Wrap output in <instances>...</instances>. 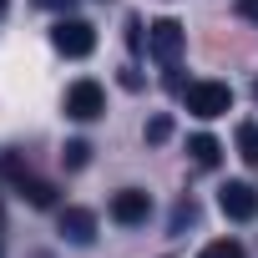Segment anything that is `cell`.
<instances>
[{
    "label": "cell",
    "instance_id": "cell-12",
    "mask_svg": "<svg viewBox=\"0 0 258 258\" xmlns=\"http://www.w3.org/2000/svg\"><path fill=\"white\" fill-rule=\"evenodd\" d=\"M198 223V203L192 198H182L177 208H172V223H167V233H182V228H192Z\"/></svg>",
    "mask_w": 258,
    "mask_h": 258
},
{
    "label": "cell",
    "instance_id": "cell-21",
    "mask_svg": "<svg viewBox=\"0 0 258 258\" xmlns=\"http://www.w3.org/2000/svg\"><path fill=\"white\" fill-rule=\"evenodd\" d=\"M253 96H258V81H253Z\"/></svg>",
    "mask_w": 258,
    "mask_h": 258
},
{
    "label": "cell",
    "instance_id": "cell-14",
    "mask_svg": "<svg viewBox=\"0 0 258 258\" xmlns=\"http://www.w3.org/2000/svg\"><path fill=\"white\" fill-rule=\"evenodd\" d=\"M167 137H172V116H152V121H147V142L157 147V142H167Z\"/></svg>",
    "mask_w": 258,
    "mask_h": 258
},
{
    "label": "cell",
    "instance_id": "cell-18",
    "mask_svg": "<svg viewBox=\"0 0 258 258\" xmlns=\"http://www.w3.org/2000/svg\"><path fill=\"white\" fill-rule=\"evenodd\" d=\"M238 16H243V21H253V26H258V0H238Z\"/></svg>",
    "mask_w": 258,
    "mask_h": 258
},
{
    "label": "cell",
    "instance_id": "cell-19",
    "mask_svg": "<svg viewBox=\"0 0 258 258\" xmlns=\"http://www.w3.org/2000/svg\"><path fill=\"white\" fill-rule=\"evenodd\" d=\"M0 248H6V218H0Z\"/></svg>",
    "mask_w": 258,
    "mask_h": 258
},
{
    "label": "cell",
    "instance_id": "cell-11",
    "mask_svg": "<svg viewBox=\"0 0 258 258\" xmlns=\"http://www.w3.org/2000/svg\"><path fill=\"white\" fill-rule=\"evenodd\" d=\"M86 162H91V142H81V137H76V142H66V147H61V167H66V172H81Z\"/></svg>",
    "mask_w": 258,
    "mask_h": 258
},
{
    "label": "cell",
    "instance_id": "cell-7",
    "mask_svg": "<svg viewBox=\"0 0 258 258\" xmlns=\"http://www.w3.org/2000/svg\"><path fill=\"white\" fill-rule=\"evenodd\" d=\"M61 238L66 243H76V248H86V243H96V213L91 208H61Z\"/></svg>",
    "mask_w": 258,
    "mask_h": 258
},
{
    "label": "cell",
    "instance_id": "cell-20",
    "mask_svg": "<svg viewBox=\"0 0 258 258\" xmlns=\"http://www.w3.org/2000/svg\"><path fill=\"white\" fill-rule=\"evenodd\" d=\"M0 21H6V0H0Z\"/></svg>",
    "mask_w": 258,
    "mask_h": 258
},
{
    "label": "cell",
    "instance_id": "cell-15",
    "mask_svg": "<svg viewBox=\"0 0 258 258\" xmlns=\"http://www.w3.org/2000/svg\"><path fill=\"white\" fill-rule=\"evenodd\" d=\"M142 41H147V36H142V21H126V46L142 51Z\"/></svg>",
    "mask_w": 258,
    "mask_h": 258
},
{
    "label": "cell",
    "instance_id": "cell-4",
    "mask_svg": "<svg viewBox=\"0 0 258 258\" xmlns=\"http://www.w3.org/2000/svg\"><path fill=\"white\" fill-rule=\"evenodd\" d=\"M101 111H106V91H101L91 76H81V81L66 86V116H71V121H96Z\"/></svg>",
    "mask_w": 258,
    "mask_h": 258
},
{
    "label": "cell",
    "instance_id": "cell-16",
    "mask_svg": "<svg viewBox=\"0 0 258 258\" xmlns=\"http://www.w3.org/2000/svg\"><path fill=\"white\" fill-rule=\"evenodd\" d=\"M121 86H126V91H142V71H132V66H121Z\"/></svg>",
    "mask_w": 258,
    "mask_h": 258
},
{
    "label": "cell",
    "instance_id": "cell-5",
    "mask_svg": "<svg viewBox=\"0 0 258 258\" xmlns=\"http://www.w3.org/2000/svg\"><path fill=\"white\" fill-rule=\"evenodd\" d=\"M111 223H121V228H142L147 218H152V198L142 192V187H121V192H111Z\"/></svg>",
    "mask_w": 258,
    "mask_h": 258
},
{
    "label": "cell",
    "instance_id": "cell-13",
    "mask_svg": "<svg viewBox=\"0 0 258 258\" xmlns=\"http://www.w3.org/2000/svg\"><path fill=\"white\" fill-rule=\"evenodd\" d=\"M198 258H243V243H233V238H218V243H208Z\"/></svg>",
    "mask_w": 258,
    "mask_h": 258
},
{
    "label": "cell",
    "instance_id": "cell-17",
    "mask_svg": "<svg viewBox=\"0 0 258 258\" xmlns=\"http://www.w3.org/2000/svg\"><path fill=\"white\" fill-rule=\"evenodd\" d=\"M36 6H41V11H61V16H71L76 0H36Z\"/></svg>",
    "mask_w": 258,
    "mask_h": 258
},
{
    "label": "cell",
    "instance_id": "cell-2",
    "mask_svg": "<svg viewBox=\"0 0 258 258\" xmlns=\"http://www.w3.org/2000/svg\"><path fill=\"white\" fill-rule=\"evenodd\" d=\"M182 106H187L192 116L213 121V116H223V111L233 106V91H228L223 81H187V86H182Z\"/></svg>",
    "mask_w": 258,
    "mask_h": 258
},
{
    "label": "cell",
    "instance_id": "cell-8",
    "mask_svg": "<svg viewBox=\"0 0 258 258\" xmlns=\"http://www.w3.org/2000/svg\"><path fill=\"white\" fill-rule=\"evenodd\" d=\"M11 182H16V192H21V198H26L31 208H56V187H51L46 177H36L31 167H26L21 177H11Z\"/></svg>",
    "mask_w": 258,
    "mask_h": 258
},
{
    "label": "cell",
    "instance_id": "cell-6",
    "mask_svg": "<svg viewBox=\"0 0 258 258\" xmlns=\"http://www.w3.org/2000/svg\"><path fill=\"white\" fill-rule=\"evenodd\" d=\"M218 208H223L233 223H253V218H258V187H253V182H223V187H218Z\"/></svg>",
    "mask_w": 258,
    "mask_h": 258
},
{
    "label": "cell",
    "instance_id": "cell-3",
    "mask_svg": "<svg viewBox=\"0 0 258 258\" xmlns=\"http://www.w3.org/2000/svg\"><path fill=\"white\" fill-rule=\"evenodd\" d=\"M182 46H187V31H182L172 16H162V21L147 31V51H152V61H157L162 71H172V66L182 61Z\"/></svg>",
    "mask_w": 258,
    "mask_h": 258
},
{
    "label": "cell",
    "instance_id": "cell-9",
    "mask_svg": "<svg viewBox=\"0 0 258 258\" xmlns=\"http://www.w3.org/2000/svg\"><path fill=\"white\" fill-rule=\"evenodd\" d=\"M187 152H192L198 167H218V162H223V147H218V137H208V132L187 137Z\"/></svg>",
    "mask_w": 258,
    "mask_h": 258
},
{
    "label": "cell",
    "instance_id": "cell-10",
    "mask_svg": "<svg viewBox=\"0 0 258 258\" xmlns=\"http://www.w3.org/2000/svg\"><path fill=\"white\" fill-rule=\"evenodd\" d=\"M238 157L258 167V121H238Z\"/></svg>",
    "mask_w": 258,
    "mask_h": 258
},
{
    "label": "cell",
    "instance_id": "cell-1",
    "mask_svg": "<svg viewBox=\"0 0 258 258\" xmlns=\"http://www.w3.org/2000/svg\"><path fill=\"white\" fill-rule=\"evenodd\" d=\"M51 46L61 51V56H91L96 51V26L91 21H81V16H61L56 26H51Z\"/></svg>",
    "mask_w": 258,
    "mask_h": 258
}]
</instances>
